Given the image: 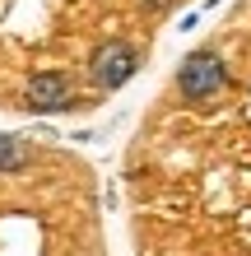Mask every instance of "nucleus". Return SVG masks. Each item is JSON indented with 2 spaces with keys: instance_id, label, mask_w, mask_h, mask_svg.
I'll return each mask as SVG.
<instances>
[{
  "instance_id": "nucleus-1",
  "label": "nucleus",
  "mask_w": 251,
  "mask_h": 256,
  "mask_svg": "<svg viewBox=\"0 0 251 256\" xmlns=\"http://www.w3.org/2000/svg\"><path fill=\"white\" fill-rule=\"evenodd\" d=\"M224 84H228V70L219 61V52H191L182 61V70H177V88H182V98H191V102L219 98Z\"/></svg>"
},
{
  "instance_id": "nucleus-2",
  "label": "nucleus",
  "mask_w": 251,
  "mask_h": 256,
  "mask_svg": "<svg viewBox=\"0 0 251 256\" xmlns=\"http://www.w3.org/2000/svg\"><path fill=\"white\" fill-rule=\"evenodd\" d=\"M135 66H140V52L130 47V42L112 38V42H102V47H93V56H88V80L112 94V88H121L130 74H135Z\"/></svg>"
},
{
  "instance_id": "nucleus-3",
  "label": "nucleus",
  "mask_w": 251,
  "mask_h": 256,
  "mask_svg": "<svg viewBox=\"0 0 251 256\" xmlns=\"http://www.w3.org/2000/svg\"><path fill=\"white\" fill-rule=\"evenodd\" d=\"M23 102H28V112H70L75 108V84H70V74H61V70H42V74H33L28 80V88H23Z\"/></svg>"
},
{
  "instance_id": "nucleus-4",
  "label": "nucleus",
  "mask_w": 251,
  "mask_h": 256,
  "mask_svg": "<svg viewBox=\"0 0 251 256\" xmlns=\"http://www.w3.org/2000/svg\"><path fill=\"white\" fill-rule=\"evenodd\" d=\"M28 158H33V149H28L19 135H0V172H19Z\"/></svg>"
}]
</instances>
